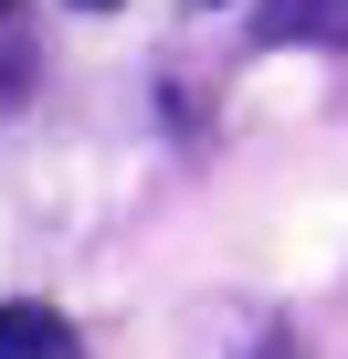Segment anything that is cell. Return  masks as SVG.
Instances as JSON below:
<instances>
[{
  "mask_svg": "<svg viewBox=\"0 0 348 359\" xmlns=\"http://www.w3.org/2000/svg\"><path fill=\"white\" fill-rule=\"evenodd\" d=\"M264 43H348V0H274Z\"/></svg>",
  "mask_w": 348,
  "mask_h": 359,
  "instance_id": "2",
  "label": "cell"
},
{
  "mask_svg": "<svg viewBox=\"0 0 348 359\" xmlns=\"http://www.w3.org/2000/svg\"><path fill=\"white\" fill-rule=\"evenodd\" d=\"M253 359H306V338H295V327H264V348H253Z\"/></svg>",
  "mask_w": 348,
  "mask_h": 359,
  "instance_id": "4",
  "label": "cell"
},
{
  "mask_svg": "<svg viewBox=\"0 0 348 359\" xmlns=\"http://www.w3.org/2000/svg\"><path fill=\"white\" fill-rule=\"evenodd\" d=\"M85 11H116V0H85Z\"/></svg>",
  "mask_w": 348,
  "mask_h": 359,
  "instance_id": "5",
  "label": "cell"
},
{
  "mask_svg": "<svg viewBox=\"0 0 348 359\" xmlns=\"http://www.w3.org/2000/svg\"><path fill=\"white\" fill-rule=\"evenodd\" d=\"M0 359H85V338L64 327V306L11 296V306H0Z\"/></svg>",
  "mask_w": 348,
  "mask_h": 359,
  "instance_id": "1",
  "label": "cell"
},
{
  "mask_svg": "<svg viewBox=\"0 0 348 359\" xmlns=\"http://www.w3.org/2000/svg\"><path fill=\"white\" fill-rule=\"evenodd\" d=\"M22 64H32V43H22V22H11V0H0V95H22Z\"/></svg>",
  "mask_w": 348,
  "mask_h": 359,
  "instance_id": "3",
  "label": "cell"
}]
</instances>
